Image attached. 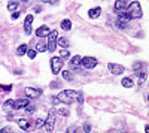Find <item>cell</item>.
Here are the masks:
<instances>
[{
  "label": "cell",
  "instance_id": "cell-22",
  "mask_svg": "<svg viewBox=\"0 0 149 133\" xmlns=\"http://www.w3.org/2000/svg\"><path fill=\"white\" fill-rule=\"evenodd\" d=\"M57 43H58L60 46H63L64 50H66V48L69 46V41H67L66 38H60V39H57Z\"/></svg>",
  "mask_w": 149,
  "mask_h": 133
},
{
  "label": "cell",
  "instance_id": "cell-26",
  "mask_svg": "<svg viewBox=\"0 0 149 133\" xmlns=\"http://www.w3.org/2000/svg\"><path fill=\"white\" fill-rule=\"evenodd\" d=\"M24 109H26V112H27V114H33V112L36 111V108H34L33 105H30V103H29L26 108H24Z\"/></svg>",
  "mask_w": 149,
  "mask_h": 133
},
{
  "label": "cell",
  "instance_id": "cell-20",
  "mask_svg": "<svg viewBox=\"0 0 149 133\" xmlns=\"http://www.w3.org/2000/svg\"><path fill=\"white\" fill-rule=\"evenodd\" d=\"M121 84H122V85L125 87V88H131V87L134 85V84H133V81H131V78H124Z\"/></svg>",
  "mask_w": 149,
  "mask_h": 133
},
{
  "label": "cell",
  "instance_id": "cell-27",
  "mask_svg": "<svg viewBox=\"0 0 149 133\" xmlns=\"http://www.w3.org/2000/svg\"><path fill=\"white\" fill-rule=\"evenodd\" d=\"M69 57H70V52H69L67 50H63V51L60 52V58H61V60H63V58H69Z\"/></svg>",
  "mask_w": 149,
  "mask_h": 133
},
{
  "label": "cell",
  "instance_id": "cell-14",
  "mask_svg": "<svg viewBox=\"0 0 149 133\" xmlns=\"http://www.w3.org/2000/svg\"><path fill=\"white\" fill-rule=\"evenodd\" d=\"M81 57L79 55H74V57H72V60H70V66L73 67V69H78L79 66H81Z\"/></svg>",
  "mask_w": 149,
  "mask_h": 133
},
{
  "label": "cell",
  "instance_id": "cell-29",
  "mask_svg": "<svg viewBox=\"0 0 149 133\" xmlns=\"http://www.w3.org/2000/svg\"><path fill=\"white\" fill-rule=\"evenodd\" d=\"M57 112H60V115H63V117H69V109L67 108H63V109H60Z\"/></svg>",
  "mask_w": 149,
  "mask_h": 133
},
{
  "label": "cell",
  "instance_id": "cell-31",
  "mask_svg": "<svg viewBox=\"0 0 149 133\" xmlns=\"http://www.w3.org/2000/svg\"><path fill=\"white\" fill-rule=\"evenodd\" d=\"M84 132H85V133H90V132H91V124H90V123H85V124H84Z\"/></svg>",
  "mask_w": 149,
  "mask_h": 133
},
{
  "label": "cell",
  "instance_id": "cell-35",
  "mask_svg": "<svg viewBox=\"0 0 149 133\" xmlns=\"http://www.w3.org/2000/svg\"><path fill=\"white\" fill-rule=\"evenodd\" d=\"M42 2H43V3H55L57 0H42Z\"/></svg>",
  "mask_w": 149,
  "mask_h": 133
},
{
  "label": "cell",
  "instance_id": "cell-17",
  "mask_svg": "<svg viewBox=\"0 0 149 133\" xmlns=\"http://www.w3.org/2000/svg\"><path fill=\"white\" fill-rule=\"evenodd\" d=\"M61 29L66 30V32H69V30L72 29V21H70V20H63V21H61Z\"/></svg>",
  "mask_w": 149,
  "mask_h": 133
},
{
  "label": "cell",
  "instance_id": "cell-24",
  "mask_svg": "<svg viewBox=\"0 0 149 133\" xmlns=\"http://www.w3.org/2000/svg\"><path fill=\"white\" fill-rule=\"evenodd\" d=\"M63 78L66 79V81H72L73 79V76H72V72H69V70H63Z\"/></svg>",
  "mask_w": 149,
  "mask_h": 133
},
{
  "label": "cell",
  "instance_id": "cell-25",
  "mask_svg": "<svg viewBox=\"0 0 149 133\" xmlns=\"http://www.w3.org/2000/svg\"><path fill=\"white\" fill-rule=\"evenodd\" d=\"M66 133H81V130H79V127L78 126H70L69 129H67V132Z\"/></svg>",
  "mask_w": 149,
  "mask_h": 133
},
{
  "label": "cell",
  "instance_id": "cell-16",
  "mask_svg": "<svg viewBox=\"0 0 149 133\" xmlns=\"http://www.w3.org/2000/svg\"><path fill=\"white\" fill-rule=\"evenodd\" d=\"M102 14V8H93V9H90V12H88V15H90V18H97L98 15Z\"/></svg>",
  "mask_w": 149,
  "mask_h": 133
},
{
  "label": "cell",
  "instance_id": "cell-10",
  "mask_svg": "<svg viewBox=\"0 0 149 133\" xmlns=\"http://www.w3.org/2000/svg\"><path fill=\"white\" fill-rule=\"evenodd\" d=\"M31 24H33V15H27L26 21H24V32H26V34L31 33Z\"/></svg>",
  "mask_w": 149,
  "mask_h": 133
},
{
  "label": "cell",
  "instance_id": "cell-32",
  "mask_svg": "<svg viewBox=\"0 0 149 133\" xmlns=\"http://www.w3.org/2000/svg\"><path fill=\"white\" fill-rule=\"evenodd\" d=\"M26 54H27L30 58H34V57H36V51H34V50H27Z\"/></svg>",
  "mask_w": 149,
  "mask_h": 133
},
{
  "label": "cell",
  "instance_id": "cell-15",
  "mask_svg": "<svg viewBox=\"0 0 149 133\" xmlns=\"http://www.w3.org/2000/svg\"><path fill=\"white\" fill-rule=\"evenodd\" d=\"M17 123H18V127L22 129V130H29L30 129V123L27 121V120H24V118H19Z\"/></svg>",
  "mask_w": 149,
  "mask_h": 133
},
{
  "label": "cell",
  "instance_id": "cell-38",
  "mask_svg": "<svg viewBox=\"0 0 149 133\" xmlns=\"http://www.w3.org/2000/svg\"><path fill=\"white\" fill-rule=\"evenodd\" d=\"M145 132H146V133H149V126H145Z\"/></svg>",
  "mask_w": 149,
  "mask_h": 133
},
{
  "label": "cell",
  "instance_id": "cell-28",
  "mask_svg": "<svg viewBox=\"0 0 149 133\" xmlns=\"http://www.w3.org/2000/svg\"><path fill=\"white\" fill-rule=\"evenodd\" d=\"M146 81V72H140L139 74V84H143Z\"/></svg>",
  "mask_w": 149,
  "mask_h": 133
},
{
  "label": "cell",
  "instance_id": "cell-6",
  "mask_svg": "<svg viewBox=\"0 0 149 133\" xmlns=\"http://www.w3.org/2000/svg\"><path fill=\"white\" fill-rule=\"evenodd\" d=\"M131 20V17L127 14V12L125 10H124V12H119V15H118V20H116V26L119 27V29H124V27H125L127 26V22Z\"/></svg>",
  "mask_w": 149,
  "mask_h": 133
},
{
  "label": "cell",
  "instance_id": "cell-11",
  "mask_svg": "<svg viewBox=\"0 0 149 133\" xmlns=\"http://www.w3.org/2000/svg\"><path fill=\"white\" fill-rule=\"evenodd\" d=\"M127 6H128V3H127V0H116L115 2V10L118 12H124L127 9Z\"/></svg>",
  "mask_w": 149,
  "mask_h": 133
},
{
  "label": "cell",
  "instance_id": "cell-5",
  "mask_svg": "<svg viewBox=\"0 0 149 133\" xmlns=\"http://www.w3.org/2000/svg\"><path fill=\"white\" fill-rule=\"evenodd\" d=\"M61 67H63V60H61L60 57H52L51 58V70L54 75H58Z\"/></svg>",
  "mask_w": 149,
  "mask_h": 133
},
{
  "label": "cell",
  "instance_id": "cell-30",
  "mask_svg": "<svg viewBox=\"0 0 149 133\" xmlns=\"http://www.w3.org/2000/svg\"><path fill=\"white\" fill-rule=\"evenodd\" d=\"M43 124H45V120H40V118H37V120H36V127H37V129L42 127Z\"/></svg>",
  "mask_w": 149,
  "mask_h": 133
},
{
  "label": "cell",
  "instance_id": "cell-13",
  "mask_svg": "<svg viewBox=\"0 0 149 133\" xmlns=\"http://www.w3.org/2000/svg\"><path fill=\"white\" fill-rule=\"evenodd\" d=\"M29 103H30L29 99H18V100H14V109H21V108H26Z\"/></svg>",
  "mask_w": 149,
  "mask_h": 133
},
{
  "label": "cell",
  "instance_id": "cell-2",
  "mask_svg": "<svg viewBox=\"0 0 149 133\" xmlns=\"http://www.w3.org/2000/svg\"><path fill=\"white\" fill-rule=\"evenodd\" d=\"M127 14L131 17V18H142V8H140V3L139 2H133L127 6Z\"/></svg>",
  "mask_w": 149,
  "mask_h": 133
},
{
  "label": "cell",
  "instance_id": "cell-33",
  "mask_svg": "<svg viewBox=\"0 0 149 133\" xmlns=\"http://www.w3.org/2000/svg\"><path fill=\"white\" fill-rule=\"evenodd\" d=\"M0 133H15V132L12 130L10 127H5V129H2V130H0Z\"/></svg>",
  "mask_w": 149,
  "mask_h": 133
},
{
  "label": "cell",
  "instance_id": "cell-21",
  "mask_svg": "<svg viewBox=\"0 0 149 133\" xmlns=\"http://www.w3.org/2000/svg\"><path fill=\"white\" fill-rule=\"evenodd\" d=\"M3 109L5 111H9V109H14V100H6L5 103H3Z\"/></svg>",
  "mask_w": 149,
  "mask_h": 133
},
{
  "label": "cell",
  "instance_id": "cell-36",
  "mask_svg": "<svg viewBox=\"0 0 149 133\" xmlns=\"http://www.w3.org/2000/svg\"><path fill=\"white\" fill-rule=\"evenodd\" d=\"M140 67H142V63H136V64H134V69H136V70L140 69Z\"/></svg>",
  "mask_w": 149,
  "mask_h": 133
},
{
  "label": "cell",
  "instance_id": "cell-8",
  "mask_svg": "<svg viewBox=\"0 0 149 133\" xmlns=\"http://www.w3.org/2000/svg\"><path fill=\"white\" fill-rule=\"evenodd\" d=\"M24 93H26L27 97L30 99H37L39 96L42 94V90L40 88H31V87H27L26 90H24Z\"/></svg>",
  "mask_w": 149,
  "mask_h": 133
},
{
  "label": "cell",
  "instance_id": "cell-23",
  "mask_svg": "<svg viewBox=\"0 0 149 133\" xmlns=\"http://www.w3.org/2000/svg\"><path fill=\"white\" fill-rule=\"evenodd\" d=\"M8 9H9L10 12H15V10L18 9V2H15V0H12V2H9Z\"/></svg>",
  "mask_w": 149,
  "mask_h": 133
},
{
  "label": "cell",
  "instance_id": "cell-7",
  "mask_svg": "<svg viewBox=\"0 0 149 133\" xmlns=\"http://www.w3.org/2000/svg\"><path fill=\"white\" fill-rule=\"evenodd\" d=\"M81 66H84L85 69H94L97 66V60L94 57H84L81 60Z\"/></svg>",
  "mask_w": 149,
  "mask_h": 133
},
{
  "label": "cell",
  "instance_id": "cell-34",
  "mask_svg": "<svg viewBox=\"0 0 149 133\" xmlns=\"http://www.w3.org/2000/svg\"><path fill=\"white\" fill-rule=\"evenodd\" d=\"M19 17V10H15V12H12V20H17Z\"/></svg>",
  "mask_w": 149,
  "mask_h": 133
},
{
  "label": "cell",
  "instance_id": "cell-12",
  "mask_svg": "<svg viewBox=\"0 0 149 133\" xmlns=\"http://www.w3.org/2000/svg\"><path fill=\"white\" fill-rule=\"evenodd\" d=\"M49 32H51V30H49L48 26H40L39 29L36 30V36H37V38H45V36L49 34Z\"/></svg>",
  "mask_w": 149,
  "mask_h": 133
},
{
  "label": "cell",
  "instance_id": "cell-4",
  "mask_svg": "<svg viewBox=\"0 0 149 133\" xmlns=\"http://www.w3.org/2000/svg\"><path fill=\"white\" fill-rule=\"evenodd\" d=\"M55 118H57V111L55 109H51V111H49V114H48V118L45 120V124H43L48 132H52L54 130V127H55Z\"/></svg>",
  "mask_w": 149,
  "mask_h": 133
},
{
  "label": "cell",
  "instance_id": "cell-1",
  "mask_svg": "<svg viewBox=\"0 0 149 133\" xmlns=\"http://www.w3.org/2000/svg\"><path fill=\"white\" fill-rule=\"evenodd\" d=\"M78 99V93L74 91V90H64V91H61L58 96H57V100L58 102H63V103H73L74 100Z\"/></svg>",
  "mask_w": 149,
  "mask_h": 133
},
{
  "label": "cell",
  "instance_id": "cell-9",
  "mask_svg": "<svg viewBox=\"0 0 149 133\" xmlns=\"http://www.w3.org/2000/svg\"><path fill=\"white\" fill-rule=\"evenodd\" d=\"M107 69L112 72L113 75H121V74H124V66H121V64H115V63H110V64H107Z\"/></svg>",
  "mask_w": 149,
  "mask_h": 133
},
{
  "label": "cell",
  "instance_id": "cell-39",
  "mask_svg": "<svg viewBox=\"0 0 149 133\" xmlns=\"http://www.w3.org/2000/svg\"><path fill=\"white\" fill-rule=\"evenodd\" d=\"M21 2H29V0H21Z\"/></svg>",
  "mask_w": 149,
  "mask_h": 133
},
{
  "label": "cell",
  "instance_id": "cell-18",
  "mask_svg": "<svg viewBox=\"0 0 149 133\" xmlns=\"http://www.w3.org/2000/svg\"><path fill=\"white\" fill-rule=\"evenodd\" d=\"M43 51H46V43L37 42L36 43V52H43Z\"/></svg>",
  "mask_w": 149,
  "mask_h": 133
},
{
  "label": "cell",
  "instance_id": "cell-3",
  "mask_svg": "<svg viewBox=\"0 0 149 133\" xmlns=\"http://www.w3.org/2000/svg\"><path fill=\"white\" fill-rule=\"evenodd\" d=\"M57 39H58L57 30L49 32V34H48V43H46V50L49 52H54L55 51V48H57Z\"/></svg>",
  "mask_w": 149,
  "mask_h": 133
},
{
  "label": "cell",
  "instance_id": "cell-19",
  "mask_svg": "<svg viewBox=\"0 0 149 133\" xmlns=\"http://www.w3.org/2000/svg\"><path fill=\"white\" fill-rule=\"evenodd\" d=\"M27 50H29V46H27L26 43H24V45H19L18 50H17V54H18V55H24V54L27 52Z\"/></svg>",
  "mask_w": 149,
  "mask_h": 133
},
{
  "label": "cell",
  "instance_id": "cell-37",
  "mask_svg": "<svg viewBox=\"0 0 149 133\" xmlns=\"http://www.w3.org/2000/svg\"><path fill=\"white\" fill-rule=\"evenodd\" d=\"M52 103H54V105H57V103H58V100H57V97H52Z\"/></svg>",
  "mask_w": 149,
  "mask_h": 133
}]
</instances>
